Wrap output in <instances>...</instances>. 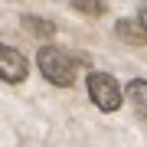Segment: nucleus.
<instances>
[{"mask_svg": "<svg viewBox=\"0 0 147 147\" xmlns=\"http://www.w3.org/2000/svg\"><path fill=\"white\" fill-rule=\"evenodd\" d=\"M36 65H39V72L46 75L53 85L69 88V85L75 82V62H72V56H65L62 49H56V46H42L36 53Z\"/></svg>", "mask_w": 147, "mask_h": 147, "instance_id": "nucleus-1", "label": "nucleus"}, {"mask_svg": "<svg viewBox=\"0 0 147 147\" xmlns=\"http://www.w3.org/2000/svg\"><path fill=\"white\" fill-rule=\"evenodd\" d=\"M88 95L101 111H118L121 108V85L105 72H92L88 75Z\"/></svg>", "mask_w": 147, "mask_h": 147, "instance_id": "nucleus-2", "label": "nucleus"}, {"mask_svg": "<svg viewBox=\"0 0 147 147\" xmlns=\"http://www.w3.org/2000/svg\"><path fill=\"white\" fill-rule=\"evenodd\" d=\"M26 72H30L26 56H23L20 49L7 46V42H0V79L10 82V85H16V82L26 79Z\"/></svg>", "mask_w": 147, "mask_h": 147, "instance_id": "nucleus-3", "label": "nucleus"}, {"mask_svg": "<svg viewBox=\"0 0 147 147\" xmlns=\"http://www.w3.org/2000/svg\"><path fill=\"white\" fill-rule=\"evenodd\" d=\"M115 33H118L124 42H131V46H144V42H147V30H144L137 20H118Z\"/></svg>", "mask_w": 147, "mask_h": 147, "instance_id": "nucleus-4", "label": "nucleus"}, {"mask_svg": "<svg viewBox=\"0 0 147 147\" xmlns=\"http://www.w3.org/2000/svg\"><path fill=\"white\" fill-rule=\"evenodd\" d=\"M127 101L134 105V111L141 118H147V82L144 79H134V82H127Z\"/></svg>", "mask_w": 147, "mask_h": 147, "instance_id": "nucleus-5", "label": "nucleus"}, {"mask_svg": "<svg viewBox=\"0 0 147 147\" xmlns=\"http://www.w3.org/2000/svg\"><path fill=\"white\" fill-rule=\"evenodd\" d=\"M23 23H26V30L30 33H42V36H53V23H46V20H39V16H23Z\"/></svg>", "mask_w": 147, "mask_h": 147, "instance_id": "nucleus-6", "label": "nucleus"}, {"mask_svg": "<svg viewBox=\"0 0 147 147\" xmlns=\"http://www.w3.org/2000/svg\"><path fill=\"white\" fill-rule=\"evenodd\" d=\"M72 7L79 13H92V16L105 13V3H101V0H72Z\"/></svg>", "mask_w": 147, "mask_h": 147, "instance_id": "nucleus-7", "label": "nucleus"}, {"mask_svg": "<svg viewBox=\"0 0 147 147\" xmlns=\"http://www.w3.org/2000/svg\"><path fill=\"white\" fill-rule=\"evenodd\" d=\"M137 23H141V26L147 30V7H141V13H137Z\"/></svg>", "mask_w": 147, "mask_h": 147, "instance_id": "nucleus-8", "label": "nucleus"}]
</instances>
